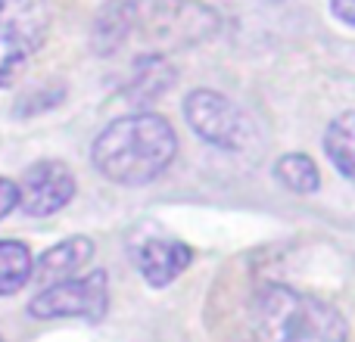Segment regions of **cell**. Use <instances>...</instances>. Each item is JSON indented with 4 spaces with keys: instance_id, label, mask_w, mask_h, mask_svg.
Listing matches in <instances>:
<instances>
[{
    "instance_id": "6da1fadb",
    "label": "cell",
    "mask_w": 355,
    "mask_h": 342,
    "mask_svg": "<svg viewBox=\"0 0 355 342\" xmlns=\"http://www.w3.org/2000/svg\"><path fill=\"white\" fill-rule=\"evenodd\" d=\"M221 19L200 0H116L94 22V50L119 53L128 41L162 50H184L215 37Z\"/></svg>"
},
{
    "instance_id": "7a4b0ae2",
    "label": "cell",
    "mask_w": 355,
    "mask_h": 342,
    "mask_svg": "<svg viewBox=\"0 0 355 342\" xmlns=\"http://www.w3.org/2000/svg\"><path fill=\"white\" fill-rule=\"evenodd\" d=\"M178 134L172 122L156 112H135L110 122L97 134L91 150L94 168L112 183L137 187L172 165Z\"/></svg>"
},
{
    "instance_id": "3957f363",
    "label": "cell",
    "mask_w": 355,
    "mask_h": 342,
    "mask_svg": "<svg viewBox=\"0 0 355 342\" xmlns=\"http://www.w3.org/2000/svg\"><path fill=\"white\" fill-rule=\"evenodd\" d=\"M343 314L318 296L271 283L250 308V342H346Z\"/></svg>"
},
{
    "instance_id": "277c9868",
    "label": "cell",
    "mask_w": 355,
    "mask_h": 342,
    "mask_svg": "<svg viewBox=\"0 0 355 342\" xmlns=\"http://www.w3.org/2000/svg\"><path fill=\"white\" fill-rule=\"evenodd\" d=\"M50 31V0H0V84L41 50Z\"/></svg>"
},
{
    "instance_id": "5b68a950",
    "label": "cell",
    "mask_w": 355,
    "mask_h": 342,
    "mask_svg": "<svg viewBox=\"0 0 355 342\" xmlns=\"http://www.w3.org/2000/svg\"><path fill=\"white\" fill-rule=\"evenodd\" d=\"M110 308V277L106 271H91L87 277H72V280L44 287L31 299L28 312L31 318H85L100 321Z\"/></svg>"
},
{
    "instance_id": "8992f818",
    "label": "cell",
    "mask_w": 355,
    "mask_h": 342,
    "mask_svg": "<svg viewBox=\"0 0 355 342\" xmlns=\"http://www.w3.org/2000/svg\"><path fill=\"white\" fill-rule=\"evenodd\" d=\"M184 118L202 141L218 150H243L246 137H250V122L243 112L227 97H221L218 91H209V87H196L187 93Z\"/></svg>"
},
{
    "instance_id": "52a82bcc",
    "label": "cell",
    "mask_w": 355,
    "mask_h": 342,
    "mask_svg": "<svg viewBox=\"0 0 355 342\" xmlns=\"http://www.w3.org/2000/svg\"><path fill=\"white\" fill-rule=\"evenodd\" d=\"M75 196V177L62 162H37L19 183V206L31 218L60 212Z\"/></svg>"
},
{
    "instance_id": "ba28073f",
    "label": "cell",
    "mask_w": 355,
    "mask_h": 342,
    "mask_svg": "<svg viewBox=\"0 0 355 342\" xmlns=\"http://www.w3.org/2000/svg\"><path fill=\"white\" fill-rule=\"evenodd\" d=\"M190 258H193V252L184 243H178V240H162V237L141 240L135 249V262L150 287H168L175 277H181L184 271H187Z\"/></svg>"
},
{
    "instance_id": "9c48e42d",
    "label": "cell",
    "mask_w": 355,
    "mask_h": 342,
    "mask_svg": "<svg viewBox=\"0 0 355 342\" xmlns=\"http://www.w3.org/2000/svg\"><path fill=\"white\" fill-rule=\"evenodd\" d=\"M94 258V243L87 237H69L62 243H56L53 249H47L37 264L31 268L35 280L41 287H53V283H62V280H72L81 268Z\"/></svg>"
},
{
    "instance_id": "30bf717a",
    "label": "cell",
    "mask_w": 355,
    "mask_h": 342,
    "mask_svg": "<svg viewBox=\"0 0 355 342\" xmlns=\"http://www.w3.org/2000/svg\"><path fill=\"white\" fill-rule=\"evenodd\" d=\"M324 153L334 162V168L355 183V109L337 116L327 125L324 134Z\"/></svg>"
},
{
    "instance_id": "8fae6325",
    "label": "cell",
    "mask_w": 355,
    "mask_h": 342,
    "mask_svg": "<svg viewBox=\"0 0 355 342\" xmlns=\"http://www.w3.org/2000/svg\"><path fill=\"white\" fill-rule=\"evenodd\" d=\"M31 252L19 240H0V296H12L31 280Z\"/></svg>"
},
{
    "instance_id": "7c38bea8",
    "label": "cell",
    "mask_w": 355,
    "mask_h": 342,
    "mask_svg": "<svg viewBox=\"0 0 355 342\" xmlns=\"http://www.w3.org/2000/svg\"><path fill=\"white\" fill-rule=\"evenodd\" d=\"M175 84V69L162 60V53H147L137 56L135 62V81H131V91L141 100H153L159 93H166Z\"/></svg>"
},
{
    "instance_id": "4fadbf2b",
    "label": "cell",
    "mask_w": 355,
    "mask_h": 342,
    "mask_svg": "<svg viewBox=\"0 0 355 342\" xmlns=\"http://www.w3.org/2000/svg\"><path fill=\"white\" fill-rule=\"evenodd\" d=\"M275 174H277V181H281L284 187H290L293 193H315V190L321 187L318 165L302 153L284 156V159L275 165Z\"/></svg>"
},
{
    "instance_id": "5bb4252c",
    "label": "cell",
    "mask_w": 355,
    "mask_h": 342,
    "mask_svg": "<svg viewBox=\"0 0 355 342\" xmlns=\"http://www.w3.org/2000/svg\"><path fill=\"white\" fill-rule=\"evenodd\" d=\"M16 206H19V187L10 177H0V218H6Z\"/></svg>"
},
{
    "instance_id": "9a60e30c",
    "label": "cell",
    "mask_w": 355,
    "mask_h": 342,
    "mask_svg": "<svg viewBox=\"0 0 355 342\" xmlns=\"http://www.w3.org/2000/svg\"><path fill=\"white\" fill-rule=\"evenodd\" d=\"M331 10L340 22H346L355 28V0H331Z\"/></svg>"
},
{
    "instance_id": "2e32d148",
    "label": "cell",
    "mask_w": 355,
    "mask_h": 342,
    "mask_svg": "<svg viewBox=\"0 0 355 342\" xmlns=\"http://www.w3.org/2000/svg\"><path fill=\"white\" fill-rule=\"evenodd\" d=\"M0 342H6V339H3V336H0Z\"/></svg>"
}]
</instances>
